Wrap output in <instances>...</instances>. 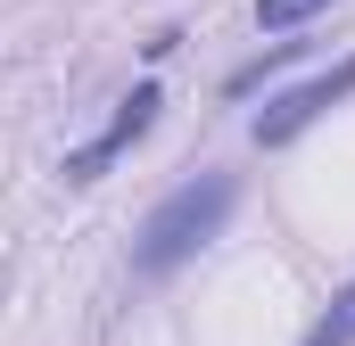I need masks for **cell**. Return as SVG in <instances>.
<instances>
[{"instance_id": "7a4b0ae2", "label": "cell", "mask_w": 355, "mask_h": 346, "mask_svg": "<svg viewBox=\"0 0 355 346\" xmlns=\"http://www.w3.org/2000/svg\"><path fill=\"white\" fill-rule=\"evenodd\" d=\"M347 91H355V58H339L331 75H314V83H297V91H281V99H265V116L248 124V132H257V149H289V140H297L306 124H322Z\"/></svg>"}, {"instance_id": "6da1fadb", "label": "cell", "mask_w": 355, "mask_h": 346, "mask_svg": "<svg viewBox=\"0 0 355 346\" xmlns=\"http://www.w3.org/2000/svg\"><path fill=\"white\" fill-rule=\"evenodd\" d=\"M232 206H240V181H232V173H215V165L190 173V181H174V190L149 206L141 239H132V272H141V280H174L207 239H223Z\"/></svg>"}, {"instance_id": "5b68a950", "label": "cell", "mask_w": 355, "mask_h": 346, "mask_svg": "<svg viewBox=\"0 0 355 346\" xmlns=\"http://www.w3.org/2000/svg\"><path fill=\"white\" fill-rule=\"evenodd\" d=\"M331 0H257V25L265 33H297V25H314Z\"/></svg>"}, {"instance_id": "277c9868", "label": "cell", "mask_w": 355, "mask_h": 346, "mask_svg": "<svg viewBox=\"0 0 355 346\" xmlns=\"http://www.w3.org/2000/svg\"><path fill=\"white\" fill-rule=\"evenodd\" d=\"M306 346H355V280L339 289V297H331V313L306 330Z\"/></svg>"}, {"instance_id": "8992f818", "label": "cell", "mask_w": 355, "mask_h": 346, "mask_svg": "<svg viewBox=\"0 0 355 346\" xmlns=\"http://www.w3.org/2000/svg\"><path fill=\"white\" fill-rule=\"evenodd\" d=\"M297 50H306V42H272L265 58H248V66H232V83H223V91H232V99H248V91L265 83L272 66H289V58H297Z\"/></svg>"}, {"instance_id": "3957f363", "label": "cell", "mask_w": 355, "mask_h": 346, "mask_svg": "<svg viewBox=\"0 0 355 346\" xmlns=\"http://www.w3.org/2000/svg\"><path fill=\"white\" fill-rule=\"evenodd\" d=\"M157 107H166L157 75H149V83H132L124 99H116L107 132H99V140H83V149H67V165H58V173H67V181H99V173H107L124 149H132V140H141V132H149V124H157Z\"/></svg>"}]
</instances>
